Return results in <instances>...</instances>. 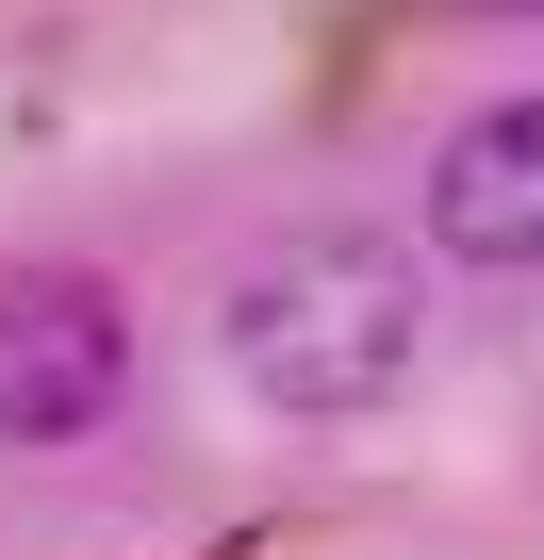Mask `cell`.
Here are the masks:
<instances>
[{
    "mask_svg": "<svg viewBox=\"0 0 544 560\" xmlns=\"http://www.w3.org/2000/svg\"><path fill=\"white\" fill-rule=\"evenodd\" d=\"M413 347H429V280L380 231H298V247H264L231 280V363H247L264 412H298V429L380 412L413 380Z\"/></svg>",
    "mask_w": 544,
    "mask_h": 560,
    "instance_id": "1",
    "label": "cell"
},
{
    "mask_svg": "<svg viewBox=\"0 0 544 560\" xmlns=\"http://www.w3.org/2000/svg\"><path fill=\"white\" fill-rule=\"evenodd\" d=\"M132 396V314L83 264H18L0 280V445H83Z\"/></svg>",
    "mask_w": 544,
    "mask_h": 560,
    "instance_id": "2",
    "label": "cell"
},
{
    "mask_svg": "<svg viewBox=\"0 0 544 560\" xmlns=\"http://www.w3.org/2000/svg\"><path fill=\"white\" fill-rule=\"evenodd\" d=\"M429 247L495 264V280H544V83L429 149Z\"/></svg>",
    "mask_w": 544,
    "mask_h": 560,
    "instance_id": "3",
    "label": "cell"
}]
</instances>
